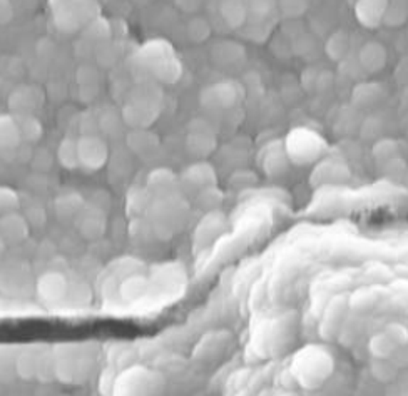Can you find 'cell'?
I'll use <instances>...</instances> for the list:
<instances>
[{
  "instance_id": "10",
  "label": "cell",
  "mask_w": 408,
  "mask_h": 396,
  "mask_svg": "<svg viewBox=\"0 0 408 396\" xmlns=\"http://www.w3.org/2000/svg\"><path fill=\"white\" fill-rule=\"evenodd\" d=\"M245 96V91L238 82H219L206 89L201 94L203 106L219 107V109H231Z\"/></svg>"
},
{
  "instance_id": "22",
  "label": "cell",
  "mask_w": 408,
  "mask_h": 396,
  "mask_svg": "<svg viewBox=\"0 0 408 396\" xmlns=\"http://www.w3.org/2000/svg\"><path fill=\"white\" fill-rule=\"evenodd\" d=\"M224 218L219 213L208 214L206 218L201 221V224L196 229V246H208L209 243H213L218 234L223 229Z\"/></svg>"
},
{
  "instance_id": "16",
  "label": "cell",
  "mask_w": 408,
  "mask_h": 396,
  "mask_svg": "<svg viewBox=\"0 0 408 396\" xmlns=\"http://www.w3.org/2000/svg\"><path fill=\"white\" fill-rule=\"evenodd\" d=\"M21 143V132H18L16 119L7 114L0 116V155L6 161H12Z\"/></svg>"
},
{
  "instance_id": "27",
  "label": "cell",
  "mask_w": 408,
  "mask_h": 396,
  "mask_svg": "<svg viewBox=\"0 0 408 396\" xmlns=\"http://www.w3.org/2000/svg\"><path fill=\"white\" fill-rule=\"evenodd\" d=\"M13 119L17 122L18 132H21V139L26 141V143H37L42 138V132H44V127H42L40 121L37 119L34 114H21V116H13Z\"/></svg>"
},
{
  "instance_id": "8",
  "label": "cell",
  "mask_w": 408,
  "mask_h": 396,
  "mask_svg": "<svg viewBox=\"0 0 408 396\" xmlns=\"http://www.w3.org/2000/svg\"><path fill=\"white\" fill-rule=\"evenodd\" d=\"M154 102H159V99L156 96H151V87H148L146 96L136 97L126 107L123 112L124 121L134 129H148V126H151L158 117V109Z\"/></svg>"
},
{
  "instance_id": "15",
  "label": "cell",
  "mask_w": 408,
  "mask_h": 396,
  "mask_svg": "<svg viewBox=\"0 0 408 396\" xmlns=\"http://www.w3.org/2000/svg\"><path fill=\"white\" fill-rule=\"evenodd\" d=\"M229 346H231V334L228 331L209 333L196 346V358L208 361L218 360L228 351Z\"/></svg>"
},
{
  "instance_id": "2",
  "label": "cell",
  "mask_w": 408,
  "mask_h": 396,
  "mask_svg": "<svg viewBox=\"0 0 408 396\" xmlns=\"http://www.w3.org/2000/svg\"><path fill=\"white\" fill-rule=\"evenodd\" d=\"M140 62L162 82H175L181 75V64L172 45L164 40H151L139 52Z\"/></svg>"
},
{
  "instance_id": "40",
  "label": "cell",
  "mask_w": 408,
  "mask_h": 396,
  "mask_svg": "<svg viewBox=\"0 0 408 396\" xmlns=\"http://www.w3.org/2000/svg\"><path fill=\"white\" fill-rule=\"evenodd\" d=\"M18 206H21V199H18L17 192L11 187L0 186V216L16 213Z\"/></svg>"
},
{
  "instance_id": "6",
  "label": "cell",
  "mask_w": 408,
  "mask_h": 396,
  "mask_svg": "<svg viewBox=\"0 0 408 396\" xmlns=\"http://www.w3.org/2000/svg\"><path fill=\"white\" fill-rule=\"evenodd\" d=\"M407 343V329L402 324H390L385 331L377 333L370 339V353L373 360H392L397 355L400 346Z\"/></svg>"
},
{
  "instance_id": "42",
  "label": "cell",
  "mask_w": 408,
  "mask_h": 396,
  "mask_svg": "<svg viewBox=\"0 0 408 396\" xmlns=\"http://www.w3.org/2000/svg\"><path fill=\"white\" fill-rule=\"evenodd\" d=\"M11 351H12L11 346L0 345V368H2V371H7L6 368H12V370H16V361H13V356Z\"/></svg>"
},
{
  "instance_id": "37",
  "label": "cell",
  "mask_w": 408,
  "mask_h": 396,
  "mask_svg": "<svg viewBox=\"0 0 408 396\" xmlns=\"http://www.w3.org/2000/svg\"><path fill=\"white\" fill-rule=\"evenodd\" d=\"M407 22V4L405 2H387L385 12H383L382 23H387L390 27L403 26Z\"/></svg>"
},
{
  "instance_id": "44",
  "label": "cell",
  "mask_w": 408,
  "mask_h": 396,
  "mask_svg": "<svg viewBox=\"0 0 408 396\" xmlns=\"http://www.w3.org/2000/svg\"><path fill=\"white\" fill-rule=\"evenodd\" d=\"M4 248H6V243H4V241H2V238H0V254H2Z\"/></svg>"
},
{
  "instance_id": "32",
  "label": "cell",
  "mask_w": 408,
  "mask_h": 396,
  "mask_svg": "<svg viewBox=\"0 0 408 396\" xmlns=\"http://www.w3.org/2000/svg\"><path fill=\"white\" fill-rule=\"evenodd\" d=\"M373 158L378 164L400 159V144L395 139H380L373 144Z\"/></svg>"
},
{
  "instance_id": "26",
  "label": "cell",
  "mask_w": 408,
  "mask_h": 396,
  "mask_svg": "<svg viewBox=\"0 0 408 396\" xmlns=\"http://www.w3.org/2000/svg\"><path fill=\"white\" fill-rule=\"evenodd\" d=\"M213 59L218 64L229 65V64H236L245 57V49L243 45L236 44V42H219V44L214 45L213 52H211Z\"/></svg>"
},
{
  "instance_id": "34",
  "label": "cell",
  "mask_w": 408,
  "mask_h": 396,
  "mask_svg": "<svg viewBox=\"0 0 408 396\" xmlns=\"http://www.w3.org/2000/svg\"><path fill=\"white\" fill-rule=\"evenodd\" d=\"M348 49H350V39H348V34L343 31H338L333 35H330V39L326 40V45H325L326 55L333 60L343 59Z\"/></svg>"
},
{
  "instance_id": "11",
  "label": "cell",
  "mask_w": 408,
  "mask_h": 396,
  "mask_svg": "<svg viewBox=\"0 0 408 396\" xmlns=\"http://www.w3.org/2000/svg\"><path fill=\"white\" fill-rule=\"evenodd\" d=\"M186 148L191 154L206 155L213 153L216 149V136L206 121H193L187 127V136H186Z\"/></svg>"
},
{
  "instance_id": "39",
  "label": "cell",
  "mask_w": 408,
  "mask_h": 396,
  "mask_svg": "<svg viewBox=\"0 0 408 396\" xmlns=\"http://www.w3.org/2000/svg\"><path fill=\"white\" fill-rule=\"evenodd\" d=\"M372 373L375 378L383 381V383H392V381H395L398 371L390 360H373Z\"/></svg>"
},
{
  "instance_id": "23",
  "label": "cell",
  "mask_w": 408,
  "mask_h": 396,
  "mask_svg": "<svg viewBox=\"0 0 408 396\" xmlns=\"http://www.w3.org/2000/svg\"><path fill=\"white\" fill-rule=\"evenodd\" d=\"M380 291L377 287H360L348 298V308L358 313H367L380 303Z\"/></svg>"
},
{
  "instance_id": "20",
  "label": "cell",
  "mask_w": 408,
  "mask_h": 396,
  "mask_svg": "<svg viewBox=\"0 0 408 396\" xmlns=\"http://www.w3.org/2000/svg\"><path fill=\"white\" fill-rule=\"evenodd\" d=\"M385 7L387 2H377V0H373V2H358L355 6V16L363 27L377 29L382 23Z\"/></svg>"
},
{
  "instance_id": "24",
  "label": "cell",
  "mask_w": 408,
  "mask_h": 396,
  "mask_svg": "<svg viewBox=\"0 0 408 396\" xmlns=\"http://www.w3.org/2000/svg\"><path fill=\"white\" fill-rule=\"evenodd\" d=\"M176 182H177L176 176L166 167L156 169V171H153L148 177L149 191H154L159 197L171 196L172 194L171 191L172 187L176 186Z\"/></svg>"
},
{
  "instance_id": "1",
  "label": "cell",
  "mask_w": 408,
  "mask_h": 396,
  "mask_svg": "<svg viewBox=\"0 0 408 396\" xmlns=\"http://www.w3.org/2000/svg\"><path fill=\"white\" fill-rule=\"evenodd\" d=\"M333 368L335 361L325 346L309 345L294 355L290 371L303 388L316 390L330 378Z\"/></svg>"
},
{
  "instance_id": "38",
  "label": "cell",
  "mask_w": 408,
  "mask_h": 396,
  "mask_svg": "<svg viewBox=\"0 0 408 396\" xmlns=\"http://www.w3.org/2000/svg\"><path fill=\"white\" fill-rule=\"evenodd\" d=\"M55 207L60 218H70L82 209V199L79 194H65L55 201Z\"/></svg>"
},
{
  "instance_id": "25",
  "label": "cell",
  "mask_w": 408,
  "mask_h": 396,
  "mask_svg": "<svg viewBox=\"0 0 408 396\" xmlns=\"http://www.w3.org/2000/svg\"><path fill=\"white\" fill-rule=\"evenodd\" d=\"M81 214V224L79 229L82 231V234L86 238H97L102 234V231L106 228L104 216L97 207H89V211H79Z\"/></svg>"
},
{
  "instance_id": "14",
  "label": "cell",
  "mask_w": 408,
  "mask_h": 396,
  "mask_svg": "<svg viewBox=\"0 0 408 396\" xmlns=\"http://www.w3.org/2000/svg\"><path fill=\"white\" fill-rule=\"evenodd\" d=\"M84 6L86 4H53L54 21L59 29L64 32L77 31L86 21L84 18V13H86V9H82Z\"/></svg>"
},
{
  "instance_id": "36",
  "label": "cell",
  "mask_w": 408,
  "mask_h": 396,
  "mask_svg": "<svg viewBox=\"0 0 408 396\" xmlns=\"http://www.w3.org/2000/svg\"><path fill=\"white\" fill-rule=\"evenodd\" d=\"M57 159L65 169L74 171L79 167V154H77V141L65 138L57 149Z\"/></svg>"
},
{
  "instance_id": "28",
  "label": "cell",
  "mask_w": 408,
  "mask_h": 396,
  "mask_svg": "<svg viewBox=\"0 0 408 396\" xmlns=\"http://www.w3.org/2000/svg\"><path fill=\"white\" fill-rule=\"evenodd\" d=\"M129 148L138 154H149L158 148L159 138L148 129H134L128 136Z\"/></svg>"
},
{
  "instance_id": "7",
  "label": "cell",
  "mask_w": 408,
  "mask_h": 396,
  "mask_svg": "<svg viewBox=\"0 0 408 396\" xmlns=\"http://www.w3.org/2000/svg\"><path fill=\"white\" fill-rule=\"evenodd\" d=\"M77 154L79 166L87 171H99L107 163L109 149H107L104 139H101L99 136L86 134L77 141Z\"/></svg>"
},
{
  "instance_id": "3",
  "label": "cell",
  "mask_w": 408,
  "mask_h": 396,
  "mask_svg": "<svg viewBox=\"0 0 408 396\" xmlns=\"http://www.w3.org/2000/svg\"><path fill=\"white\" fill-rule=\"evenodd\" d=\"M325 150V139L320 134H316L315 131L307 129V127H298V129L290 132L285 143V153L288 161L299 164V166L315 163L316 159L321 158Z\"/></svg>"
},
{
  "instance_id": "21",
  "label": "cell",
  "mask_w": 408,
  "mask_h": 396,
  "mask_svg": "<svg viewBox=\"0 0 408 396\" xmlns=\"http://www.w3.org/2000/svg\"><path fill=\"white\" fill-rule=\"evenodd\" d=\"M42 355L35 346L27 348L16 358V371L22 378H35L40 373Z\"/></svg>"
},
{
  "instance_id": "31",
  "label": "cell",
  "mask_w": 408,
  "mask_h": 396,
  "mask_svg": "<svg viewBox=\"0 0 408 396\" xmlns=\"http://www.w3.org/2000/svg\"><path fill=\"white\" fill-rule=\"evenodd\" d=\"M182 179H186L191 184H199V186H209V184L216 182V172L213 166L206 163L193 164L187 167V171L182 174Z\"/></svg>"
},
{
  "instance_id": "13",
  "label": "cell",
  "mask_w": 408,
  "mask_h": 396,
  "mask_svg": "<svg viewBox=\"0 0 408 396\" xmlns=\"http://www.w3.org/2000/svg\"><path fill=\"white\" fill-rule=\"evenodd\" d=\"M44 102V94L39 87L34 86H22L16 89L9 97V107L16 112V116L21 114H34V111L39 109Z\"/></svg>"
},
{
  "instance_id": "41",
  "label": "cell",
  "mask_w": 408,
  "mask_h": 396,
  "mask_svg": "<svg viewBox=\"0 0 408 396\" xmlns=\"http://www.w3.org/2000/svg\"><path fill=\"white\" fill-rule=\"evenodd\" d=\"M187 34H189L191 40L194 42H204L211 34V27L206 18L196 17L187 23Z\"/></svg>"
},
{
  "instance_id": "35",
  "label": "cell",
  "mask_w": 408,
  "mask_h": 396,
  "mask_svg": "<svg viewBox=\"0 0 408 396\" xmlns=\"http://www.w3.org/2000/svg\"><path fill=\"white\" fill-rule=\"evenodd\" d=\"M382 86H378V84L375 82H363L360 84V86H356L353 91L355 102L360 104V106H373V104H377L380 99H382Z\"/></svg>"
},
{
  "instance_id": "29",
  "label": "cell",
  "mask_w": 408,
  "mask_h": 396,
  "mask_svg": "<svg viewBox=\"0 0 408 396\" xmlns=\"http://www.w3.org/2000/svg\"><path fill=\"white\" fill-rule=\"evenodd\" d=\"M119 293H121V298H123L124 301H128V303H134V301L140 299L144 295L148 293V280L140 275L131 276L128 277V280L123 281V285H121L119 287Z\"/></svg>"
},
{
  "instance_id": "18",
  "label": "cell",
  "mask_w": 408,
  "mask_h": 396,
  "mask_svg": "<svg viewBox=\"0 0 408 396\" xmlns=\"http://www.w3.org/2000/svg\"><path fill=\"white\" fill-rule=\"evenodd\" d=\"M358 64L362 65L365 72H380L387 65L385 47L378 44V42H367L358 54Z\"/></svg>"
},
{
  "instance_id": "4",
  "label": "cell",
  "mask_w": 408,
  "mask_h": 396,
  "mask_svg": "<svg viewBox=\"0 0 408 396\" xmlns=\"http://www.w3.org/2000/svg\"><path fill=\"white\" fill-rule=\"evenodd\" d=\"M164 381L146 368H129L119 375L114 385V396H161Z\"/></svg>"
},
{
  "instance_id": "43",
  "label": "cell",
  "mask_w": 408,
  "mask_h": 396,
  "mask_svg": "<svg viewBox=\"0 0 408 396\" xmlns=\"http://www.w3.org/2000/svg\"><path fill=\"white\" fill-rule=\"evenodd\" d=\"M283 7H290V9H283V12L286 16H292V17H297V16H302V13L307 11V9H297L299 6H303V2H285L281 4Z\"/></svg>"
},
{
  "instance_id": "30",
  "label": "cell",
  "mask_w": 408,
  "mask_h": 396,
  "mask_svg": "<svg viewBox=\"0 0 408 396\" xmlns=\"http://www.w3.org/2000/svg\"><path fill=\"white\" fill-rule=\"evenodd\" d=\"M263 167H265L266 174L270 176H280V174L286 172V167H288V158H286L285 148L278 149L275 145H271L266 150L265 159H263Z\"/></svg>"
},
{
  "instance_id": "17",
  "label": "cell",
  "mask_w": 408,
  "mask_h": 396,
  "mask_svg": "<svg viewBox=\"0 0 408 396\" xmlns=\"http://www.w3.org/2000/svg\"><path fill=\"white\" fill-rule=\"evenodd\" d=\"M29 236V224L17 213L0 216V238L6 244L22 243Z\"/></svg>"
},
{
  "instance_id": "5",
  "label": "cell",
  "mask_w": 408,
  "mask_h": 396,
  "mask_svg": "<svg viewBox=\"0 0 408 396\" xmlns=\"http://www.w3.org/2000/svg\"><path fill=\"white\" fill-rule=\"evenodd\" d=\"M186 204L181 199H177L175 194L159 197L151 207L153 224L156 228V233H164L171 236L176 226L181 224V221L186 218Z\"/></svg>"
},
{
  "instance_id": "12",
  "label": "cell",
  "mask_w": 408,
  "mask_h": 396,
  "mask_svg": "<svg viewBox=\"0 0 408 396\" xmlns=\"http://www.w3.org/2000/svg\"><path fill=\"white\" fill-rule=\"evenodd\" d=\"M37 296L45 304H59L69 293L67 280L62 273L49 271L37 280Z\"/></svg>"
},
{
  "instance_id": "9",
  "label": "cell",
  "mask_w": 408,
  "mask_h": 396,
  "mask_svg": "<svg viewBox=\"0 0 408 396\" xmlns=\"http://www.w3.org/2000/svg\"><path fill=\"white\" fill-rule=\"evenodd\" d=\"M346 311H348V298L345 296H335L328 303L320 323V334L325 341L336 339L343 333Z\"/></svg>"
},
{
  "instance_id": "33",
  "label": "cell",
  "mask_w": 408,
  "mask_h": 396,
  "mask_svg": "<svg viewBox=\"0 0 408 396\" xmlns=\"http://www.w3.org/2000/svg\"><path fill=\"white\" fill-rule=\"evenodd\" d=\"M221 16L231 29H239L248 21V9L241 2H226L221 7Z\"/></svg>"
},
{
  "instance_id": "19",
  "label": "cell",
  "mask_w": 408,
  "mask_h": 396,
  "mask_svg": "<svg viewBox=\"0 0 408 396\" xmlns=\"http://www.w3.org/2000/svg\"><path fill=\"white\" fill-rule=\"evenodd\" d=\"M350 177V169L345 163L323 161L311 174V182L315 184H335L345 182Z\"/></svg>"
}]
</instances>
